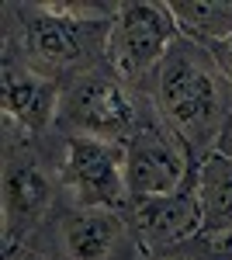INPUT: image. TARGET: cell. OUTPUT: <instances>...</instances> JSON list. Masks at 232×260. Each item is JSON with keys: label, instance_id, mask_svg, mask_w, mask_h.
I'll return each instance as SVG.
<instances>
[{"label": "cell", "instance_id": "52a82bcc", "mask_svg": "<svg viewBox=\"0 0 232 260\" xmlns=\"http://www.w3.org/2000/svg\"><path fill=\"white\" fill-rule=\"evenodd\" d=\"M125 149V184H128V198H159V194H174L194 170V156L184 142L167 128V121L156 115L153 101L146 108V115L132 132V139L121 146Z\"/></svg>", "mask_w": 232, "mask_h": 260}, {"label": "cell", "instance_id": "7c38bea8", "mask_svg": "<svg viewBox=\"0 0 232 260\" xmlns=\"http://www.w3.org/2000/svg\"><path fill=\"white\" fill-rule=\"evenodd\" d=\"M170 14L180 35L201 45H215L232 35V0H174Z\"/></svg>", "mask_w": 232, "mask_h": 260}, {"label": "cell", "instance_id": "6da1fadb", "mask_svg": "<svg viewBox=\"0 0 232 260\" xmlns=\"http://www.w3.org/2000/svg\"><path fill=\"white\" fill-rule=\"evenodd\" d=\"M4 14V52L62 83L104 62L118 4H7Z\"/></svg>", "mask_w": 232, "mask_h": 260}, {"label": "cell", "instance_id": "5b68a950", "mask_svg": "<svg viewBox=\"0 0 232 260\" xmlns=\"http://www.w3.org/2000/svg\"><path fill=\"white\" fill-rule=\"evenodd\" d=\"M35 139L39 136H28L21 128L7 132V160H4V240L7 246H21V240H28L49 215H56V194L62 191L59 163L49 167Z\"/></svg>", "mask_w": 232, "mask_h": 260}, {"label": "cell", "instance_id": "ba28073f", "mask_svg": "<svg viewBox=\"0 0 232 260\" xmlns=\"http://www.w3.org/2000/svg\"><path fill=\"white\" fill-rule=\"evenodd\" d=\"M121 215L128 222L139 257L167 253V250L201 240V208H197V191H194V170L174 194L132 201Z\"/></svg>", "mask_w": 232, "mask_h": 260}, {"label": "cell", "instance_id": "8992f818", "mask_svg": "<svg viewBox=\"0 0 232 260\" xmlns=\"http://www.w3.org/2000/svg\"><path fill=\"white\" fill-rule=\"evenodd\" d=\"M59 177H62V194L73 208L125 212L132 205L125 184V149L118 142L62 136Z\"/></svg>", "mask_w": 232, "mask_h": 260}, {"label": "cell", "instance_id": "9a60e30c", "mask_svg": "<svg viewBox=\"0 0 232 260\" xmlns=\"http://www.w3.org/2000/svg\"><path fill=\"white\" fill-rule=\"evenodd\" d=\"M4 260H52V257H45L42 250H31L28 243H21V246H7Z\"/></svg>", "mask_w": 232, "mask_h": 260}, {"label": "cell", "instance_id": "30bf717a", "mask_svg": "<svg viewBox=\"0 0 232 260\" xmlns=\"http://www.w3.org/2000/svg\"><path fill=\"white\" fill-rule=\"evenodd\" d=\"M56 240L66 260H121L128 246L136 250V240L121 212H94L73 205L70 212L59 215Z\"/></svg>", "mask_w": 232, "mask_h": 260}, {"label": "cell", "instance_id": "8fae6325", "mask_svg": "<svg viewBox=\"0 0 232 260\" xmlns=\"http://www.w3.org/2000/svg\"><path fill=\"white\" fill-rule=\"evenodd\" d=\"M194 191L201 208V240L222 243L232 236V160L208 153L194 167Z\"/></svg>", "mask_w": 232, "mask_h": 260}, {"label": "cell", "instance_id": "9c48e42d", "mask_svg": "<svg viewBox=\"0 0 232 260\" xmlns=\"http://www.w3.org/2000/svg\"><path fill=\"white\" fill-rule=\"evenodd\" d=\"M62 83L39 73L35 66L18 59L14 52H4L0 62V101L4 118L28 136H45L59 118Z\"/></svg>", "mask_w": 232, "mask_h": 260}, {"label": "cell", "instance_id": "4fadbf2b", "mask_svg": "<svg viewBox=\"0 0 232 260\" xmlns=\"http://www.w3.org/2000/svg\"><path fill=\"white\" fill-rule=\"evenodd\" d=\"M139 260H232V250L212 240H194L187 246H177L167 253H153V257H139Z\"/></svg>", "mask_w": 232, "mask_h": 260}, {"label": "cell", "instance_id": "3957f363", "mask_svg": "<svg viewBox=\"0 0 232 260\" xmlns=\"http://www.w3.org/2000/svg\"><path fill=\"white\" fill-rule=\"evenodd\" d=\"M146 108H149V98L125 87L101 62L62 80L56 128L62 136H83V139H104L125 146L139 128Z\"/></svg>", "mask_w": 232, "mask_h": 260}, {"label": "cell", "instance_id": "2e32d148", "mask_svg": "<svg viewBox=\"0 0 232 260\" xmlns=\"http://www.w3.org/2000/svg\"><path fill=\"white\" fill-rule=\"evenodd\" d=\"M212 153H218V156L232 160V115L225 118V125H222V132H218V139H215V149H212Z\"/></svg>", "mask_w": 232, "mask_h": 260}, {"label": "cell", "instance_id": "7a4b0ae2", "mask_svg": "<svg viewBox=\"0 0 232 260\" xmlns=\"http://www.w3.org/2000/svg\"><path fill=\"white\" fill-rule=\"evenodd\" d=\"M146 98L153 101L156 115L167 121V128L191 149L194 160L215 149V139L232 115V90L212 49L184 35L174 42L163 66L156 70Z\"/></svg>", "mask_w": 232, "mask_h": 260}, {"label": "cell", "instance_id": "277c9868", "mask_svg": "<svg viewBox=\"0 0 232 260\" xmlns=\"http://www.w3.org/2000/svg\"><path fill=\"white\" fill-rule=\"evenodd\" d=\"M177 39H180V28L170 14V4H156V0L118 4L108 49H104V66L125 87L146 94Z\"/></svg>", "mask_w": 232, "mask_h": 260}, {"label": "cell", "instance_id": "e0dca14e", "mask_svg": "<svg viewBox=\"0 0 232 260\" xmlns=\"http://www.w3.org/2000/svg\"><path fill=\"white\" fill-rule=\"evenodd\" d=\"M222 246H229V250H232V236H229V240H222Z\"/></svg>", "mask_w": 232, "mask_h": 260}, {"label": "cell", "instance_id": "5bb4252c", "mask_svg": "<svg viewBox=\"0 0 232 260\" xmlns=\"http://www.w3.org/2000/svg\"><path fill=\"white\" fill-rule=\"evenodd\" d=\"M208 49H212L215 62H218V70H222V77H225V83H229V90H232V35L208 45Z\"/></svg>", "mask_w": 232, "mask_h": 260}]
</instances>
